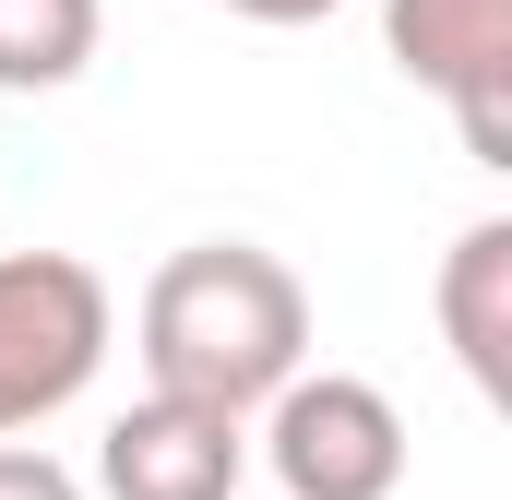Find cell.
<instances>
[{"mask_svg":"<svg viewBox=\"0 0 512 500\" xmlns=\"http://www.w3.org/2000/svg\"><path fill=\"white\" fill-rule=\"evenodd\" d=\"M239 477H251V417L179 405V393L120 405L108 441H96V489L108 500H239Z\"/></svg>","mask_w":512,"mask_h":500,"instance_id":"obj_5","label":"cell"},{"mask_svg":"<svg viewBox=\"0 0 512 500\" xmlns=\"http://www.w3.org/2000/svg\"><path fill=\"white\" fill-rule=\"evenodd\" d=\"M96 36H108V0H0V96L84 84Z\"/></svg>","mask_w":512,"mask_h":500,"instance_id":"obj_7","label":"cell"},{"mask_svg":"<svg viewBox=\"0 0 512 500\" xmlns=\"http://www.w3.org/2000/svg\"><path fill=\"white\" fill-rule=\"evenodd\" d=\"M108 346H120V298L84 250H0V441L84 405Z\"/></svg>","mask_w":512,"mask_h":500,"instance_id":"obj_2","label":"cell"},{"mask_svg":"<svg viewBox=\"0 0 512 500\" xmlns=\"http://www.w3.org/2000/svg\"><path fill=\"white\" fill-rule=\"evenodd\" d=\"M227 12H251V24H322V12H346V0H227Z\"/></svg>","mask_w":512,"mask_h":500,"instance_id":"obj_9","label":"cell"},{"mask_svg":"<svg viewBox=\"0 0 512 500\" xmlns=\"http://www.w3.org/2000/svg\"><path fill=\"white\" fill-rule=\"evenodd\" d=\"M131 346L143 381L215 417H262L286 381L310 370V286L262 239H191L167 250L131 298Z\"/></svg>","mask_w":512,"mask_h":500,"instance_id":"obj_1","label":"cell"},{"mask_svg":"<svg viewBox=\"0 0 512 500\" xmlns=\"http://www.w3.org/2000/svg\"><path fill=\"white\" fill-rule=\"evenodd\" d=\"M429 310H441V346H453V370L477 381L489 405H512V215H477L465 239L441 250V286H429Z\"/></svg>","mask_w":512,"mask_h":500,"instance_id":"obj_6","label":"cell"},{"mask_svg":"<svg viewBox=\"0 0 512 500\" xmlns=\"http://www.w3.org/2000/svg\"><path fill=\"white\" fill-rule=\"evenodd\" d=\"M382 48L453 108L477 167H512V0H382Z\"/></svg>","mask_w":512,"mask_h":500,"instance_id":"obj_4","label":"cell"},{"mask_svg":"<svg viewBox=\"0 0 512 500\" xmlns=\"http://www.w3.org/2000/svg\"><path fill=\"white\" fill-rule=\"evenodd\" d=\"M251 453H262V477H274L286 500H393L405 465H417L393 393L358 381V370H298L274 405H262Z\"/></svg>","mask_w":512,"mask_h":500,"instance_id":"obj_3","label":"cell"},{"mask_svg":"<svg viewBox=\"0 0 512 500\" xmlns=\"http://www.w3.org/2000/svg\"><path fill=\"white\" fill-rule=\"evenodd\" d=\"M0 500H84V477L36 441H0Z\"/></svg>","mask_w":512,"mask_h":500,"instance_id":"obj_8","label":"cell"}]
</instances>
